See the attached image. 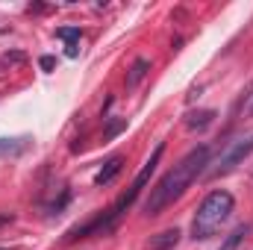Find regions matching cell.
Returning <instances> with one entry per match:
<instances>
[{
	"mask_svg": "<svg viewBox=\"0 0 253 250\" xmlns=\"http://www.w3.org/2000/svg\"><path fill=\"white\" fill-rule=\"evenodd\" d=\"M12 221H15L12 212H0V227H3V224H12Z\"/></svg>",
	"mask_w": 253,
	"mask_h": 250,
	"instance_id": "obj_11",
	"label": "cell"
},
{
	"mask_svg": "<svg viewBox=\"0 0 253 250\" xmlns=\"http://www.w3.org/2000/svg\"><path fill=\"white\" fill-rule=\"evenodd\" d=\"M0 250H6V248H0Z\"/></svg>",
	"mask_w": 253,
	"mask_h": 250,
	"instance_id": "obj_14",
	"label": "cell"
},
{
	"mask_svg": "<svg viewBox=\"0 0 253 250\" xmlns=\"http://www.w3.org/2000/svg\"><path fill=\"white\" fill-rule=\"evenodd\" d=\"M253 153V129L251 132H242V135H236L233 141H227L224 144V150L218 153V159L215 162H209L212 168H209V177H221V174H230V171H236L248 156Z\"/></svg>",
	"mask_w": 253,
	"mask_h": 250,
	"instance_id": "obj_3",
	"label": "cell"
},
{
	"mask_svg": "<svg viewBox=\"0 0 253 250\" xmlns=\"http://www.w3.org/2000/svg\"><path fill=\"white\" fill-rule=\"evenodd\" d=\"M30 147L27 135H15V138H0V156H21Z\"/></svg>",
	"mask_w": 253,
	"mask_h": 250,
	"instance_id": "obj_6",
	"label": "cell"
},
{
	"mask_svg": "<svg viewBox=\"0 0 253 250\" xmlns=\"http://www.w3.org/2000/svg\"><path fill=\"white\" fill-rule=\"evenodd\" d=\"M147 68H150V62L147 59H135L132 62V68H129V77H126V85H135L144 74H147Z\"/></svg>",
	"mask_w": 253,
	"mask_h": 250,
	"instance_id": "obj_9",
	"label": "cell"
},
{
	"mask_svg": "<svg viewBox=\"0 0 253 250\" xmlns=\"http://www.w3.org/2000/svg\"><path fill=\"white\" fill-rule=\"evenodd\" d=\"M209 153H212L209 144H197L194 150H189L156 186L150 188V194H147V200H144V215H147V218H156V215H162L168 206H174V203L191 188V183L206 171Z\"/></svg>",
	"mask_w": 253,
	"mask_h": 250,
	"instance_id": "obj_1",
	"label": "cell"
},
{
	"mask_svg": "<svg viewBox=\"0 0 253 250\" xmlns=\"http://www.w3.org/2000/svg\"><path fill=\"white\" fill-rule=\"evenodd\" d=\"M56 36L65 39V53L68 56H77L80 53V27H62V30H56Z\"/></svg>",
	"mask_w": 253,
	"mask_h": 250,
	"instance_id": "obj_7",
	"label": "cell"
},
{
	"mask_svg": "<svg viewBox=\"0 0 253 250\" xmlns=\"http://www.w3.org/2000/svg\"><path fill=\"white\" fill-rule=\"evenodd\" d=\"M212 118H215V112H197V115H189V126L194 129V126H209L212 124Z\"/></svg>",
	"mask_w": 253,
	"mask_h": 250,
	"instance_id": "obj_10",
	"label": "cell"
},
{
	"mask_svg": "<svg viewBox=\"0 0 253 250\" xmlns=\"http://www.w3.org/2000/svg\"><path fill=\"white\" fill-rule=\"evenodd\" d=\"M42 68H53V56H44L42 59Z\"/></svg>",
	"mask_w": 253,
	"mask_h": 250,
	"instance_id": "obj_12",
	"label": "cell"
},
{
	"mask_svg": "<svg viewBox=\"0 0 253 250\" xmlns=\"http://www.w3.org/2000/svg\"><path fill=\"white\" fill-rule=\"evenodd\" d=\"M236 212V197L227 188H215L206 194V200L197 206L194 218H191V239L194 242H209L215 239V233L233 218Z\"/></svg>",
	"mask_w": 253,
	"mask_h": 250,
	"instance_id": "obj_2",
	"label": "cell"
},
{
	"mask_svg": "<svg viewBox=\"0 0 253 250\" xmlns=\"http://www.w3.org/2000/svg\"><path fill=\"white\" fill-rule=\"evenodd\" d=\"M251 115H253V106H251Z\"/></svg>",
	"mask_w": 253,
	"mask_h": 250,
	"instance_id": "obj_13",
	"label": "cell"
},
{
	"mask_svg": "<svg viewBox=\"0 0 253 250\" xmlns=\"http://www.w3.org/2000/svg\"><path fill=\"white\" fill-rule=\"evenodd\" d=\"M248 233H251V224H239L230 236H224V242H221L218 250H239V245L248 239Z\"/></svg>",
	"mask_w": 253,
	"mask_h": 250,
	"instance_id": "obj_8",
	"label": "cell"
},
{
	"mask_svg": "<svg viewBox=\"0 0 253 250\" xmlns=\"http://www.w3.org/2000/svg\"><path fill=\"white\" fill-rule=\"evenodd\" d=\"M180 230L177 227H171V230H162V233H156V236H150V242H147V250H174L180 245Z\"/></svg>",
	"mask_w": 253,
	"mask_h": 250,
	"instance_id": "obj_4",
	"label": "cell"
},
{
	"mask_svg": "<svg viewBox=\"0 0 253 250\" xmlns=\"http://www.w3.org/2000/svg\"><path fill=\"white\" fill-rule=\"evenodd\" d=\"M121 168H124V159H121V156L106 159V165H103V168H100V174L94 177V186H109V183L121 174Z\"/></svg>",
	"mask_w": 253,
	"mask_h": 250,
	"instance_id": "obj_5",
	"label": "cell"
}]
</instances>
